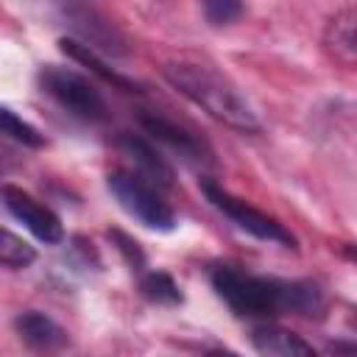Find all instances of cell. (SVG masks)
Returning <instances> with one entry per match:
<instances>
[{
    "label": "cell",
    "mask_w": 357,
    "mask_h": 357,
    "mask_svg": "<svg viewBox=\"0 0 357 357\" xmlns=\"http://www.w3.org/2000/svg\"><path fill=\"white\" fill-rule=\"evenodd\" d=\"M215 293L237 312L251 318H273L282 312L318 315L324 310V293L312 282L257 276L237 265H215L209 271Z\"/></svg>",
    "instance_id": "cell-1"
},
{
    "label": "cell",
    "mask_w": 357,
    "mask_h": 357,
    "mask_svg": "<svg viewBox=\"0 0 357 357\" xmlns=\"http://www.w3.org/2000/svg\"><path fill=\"white\" fill-rule=\"evenodd\" d=\"M162 73L173 89H178L184 98H190L195 106H201L215 120H220L237 131H245V134L259 131V120H257V112L251 109V103L212 64L176 59V61H167L162 67Z\"/></svg>",
    "instance_id": "cell-2"
},
{
    "label": "cell",
    "mask_w": 357,
    "mask_h": 357,
    "mask_svg": "<svg viewBox=\"0 0 357 357\" xmlns=\"http://www.w3.org/2000/svg\"><path fill=\"white\" fill-rule=\"evenodd\" d=\"M39 84L45 89V95H50L64 112H70L78 120L86 123H103L109 117V106L100 95V89H95V84L61 64H45L39 70Z\"/></svg>",
    "instance_id": "cell-3"
},
{
    "label": "cell",
    "mask_w": 357,
    "mask_h": 357,
    "mask_svg": "<svg viewBox=\"0 0 357 357\" xmlns=\"http://www.w3.org/2000/svg\"><path fill=\"white\" fill-rule=\"evenodd\" d=\"M109 192L114 195V201L142 226L153 229V231H170L176 229V212L173 206L162 198L159 187L139 178L131 170H114L106 178Z\"/></svg>",
    "instance_id": "cell-4"
},
{
    "label": "cell",
    "mask_w": 357,
    "mask_h": 357,
    "mask_svg": "<svg viewBox=\"0 0 357 357\" xmlns=\"http://www.w3.org/2000/svg\"><path fill=\"white\" fill-rule=\"evenodd\" d=\"M201 190H204V195H206V201L218 209V212H223L234 226H240L243 231H248V234H254V237H259V240H268V243H279V245H287V248H293L296 245V237L276 220V218H271V215H265V212H259L257 206H251L248 201H243V198H237V195H231L229 190H223V187H218L215 181H209V178H204L201 181Z\"/></svg>",
    "instance_id": "cell-5"
},
{
    "label": "cell",
    "mask_w": 357,
    "mask_h": 357,
    "mask_svg": "<svg viewBox=\"0 0 357 357\" xmlns=\"http://www.w3.org/2000/svg\"><path fill=\"white\" fill-rule=\"evenodd\" d=\"M3 204H6L8 215L17 218L33 237H39L42 243H61L64 229H61L59 215L50 206L39 204L31 192H25L14 184H6L3 187Z\"/></svg>",
    "instance_id": "cell-6"
},
{
    "label": "cell",
    "mask_w": 357,
    "mask_h": 357,
    "mask_svg": "<svg viewBox=\"0 0 357 357\" xmlns=\"http://www.w3.org/2000/svg\"><path fill=\"white\" fill-rule=\"evenodd\" d=\"M139 120H142V128H145L153 139H159V142H165L167 148L178 151L187 162H209V145H206L204 137H201L198 131H192L190 126L176 123L173 117H167V114H162V112H142Z\"/></svg>",
    "instance_id": "cell-7"
},
{
    "label": "cell",
    "mask_w": 357,
    "mask_h": 357,
    "mask_svg": "<svg viewBox=\"0 0 357 357\" xmlns=\"http://www.w3.org/2000/svg\"><path fill=\"white\" fill-rule=\"evenodd\" d=\"M64 17L70 20L73 31L84 39L86 47H100L106 53H126V39L120 36V31L98 11L89 6H67Z\"/></svg>",
    "instance_id": "cell-8"
},
{
    "label": "cell",
    "mask_w": 357,
    "mask_h": 357,
    "mask_svg": "<svg viewBox=\"0 0 357 357\" xmlns=\"http://www.w3.org/2000/svg\"><path fill=\"white\" fill-rule=\"evenodd\" d=\"M14 329H17L20 340H22L31 351H36V354H42V357H53V354L64 351V346H67V332H64L50 315L39 312V310H25V312H20V315L14 318Z\"/></svg>",
    "instance_id": "cell-9"
},
{
    "label": "cell",
    "mask_w": 357,
    "mask_h": 357,
    "mask_svg": "<svg viewBox=\"0 0 357 357\" xmlns=\"http://www.w3.org/2000/svg\"><path fill=\"white\" fill-rule=\"evenodd\" d=\"M324 53L343 67H357V8H343L324 28Z\"/></svg>",
    "instance_id": "cell-10"
},
{
    "label": "cell",
    "mask_w": 357,
    "mask_h": 357,
    "mask_svg": "<svg viewBox=\"0 0 357 357\" xmlns=\"http://www.w3.org/2000/svg\"><path fill=\"white\" fill-rule=\"evenodd\" d=\"M120 151H123V156H128V162H131L128 170L137 173L139 178L156 184L159 190L173 184V170H170V165H167L165 156H162L153 145H148L145 139H139V137H134V134H126V137L120 139Z\"/></svg>",
    "instance_id": "cell-11"
},
{
    "label": "cell",
    "mask_w": 357,
    "mask_h": 357,
    "mask_svg": "<svg viewBox=\"0 0 357 357\" xmlns=\"http://www.w3.org/2000/svg\"><path fill=\"white\" fill-rule=\"evenodd\" d=\"M251 340L262 357H318V351L296 332L273 324H259L251 332Z\"/></svg>",
    "instance_id": "cell-12"
},
{
    "label": "cell",
    "mask_w": 357,
    "mask_h": 357,
    "mask_svg": "<svg viewBox=\"0 0 357 357\" xmlns=\"http://www.w3.org/2000/svg\"><path fill=\"white\" fill-rule=\"evenodd\" d=\"M61 45V50L70 56V59H75L78 64H84V67H89L95 75H100L106 84H112V86H120V89H126V92H134L137 89V84H131L126 75H120L117 70H112L103 59H98V53L92 50V47H86L84 42H75V39H61L59 42Z\"/></svg>",
    "instance_id": "cell-13"
},
{
    "label": "cell",
    "mask_w": 357,
    "mask_h": 357,
    "mask_svg": "<svg viewBox=\"0 0 357 357\" xmlns=\"http://www.w3.org/2000/svg\"><path fill=\"white\" fill-rule=\"evenodd\" d=\"M139 287H142V296L151 298V301H156V304H178L181 301L178 284L167 273H162V271L145 273L142 282H139Z\"/></svg>",
    "instance_id": "cell-14"
},
{
    "label": "cell",
    "mask_w": 357,
    "mask_h": 357,
    "mask_svg": "<svg viewBox=\"0 0 357 357\" xmlns=\"http://www.w3.org/2000/svg\"><path fill=\"white\" fill-rule=\"evenodd\" d=\"M0 259H3L6 268H28L36 259V251L22 237H17L11 229H6L3 231V245H0Z\"/></svg>",
    "instance_id": "cell-15"
},
{
    "label": "cell",
    "mask_w": 357,
    "mask_h": 357,
    "mask_svg": "<svg viewBox=\"0 0 357 357\" xmlns=\"http://www.w3.org/2000/svg\"><path fill=\"white\" fill-rule=\"evenodd\" d=\"M0 123H3V131H6L11 139H17V142H22V145H28V148H42V145H45L42 134H39L31 123L20 120L8 106L0 109Z\"/></svg>",
    "instance_id": "cell-16"
},
{
    "label": "cell",
    "mask_w": 357,
    "mask_h": 357,
    "mask_svg": "<svg viewBox=\"0 0 357 357\" xmlns=\"http://www.w3.org/2000/svg\"><path fill=\"white\" fill-rule=\"evenodd\" d=\"M204 14L212 25H226L243 14V6L234 0H209V3H204Z\"/></svg>",
    "instance_id": "cell-17"
},
{
    "label": "cell",
    "mask_w": 357,
    "mask_h": 357,
    "mask_svg": "<svg viewBox=\"0 0 357 357\" xmlns=\"http://www.w3.org/2000/svg\"><path fill=\"white\" fill-rule=\"evenodd\" d=\"M112 237H114V240L120 243L117 248H120V251L126 254V259H128V262H131L134 268H142V262H145V257H142V251H139V245H137L134 240H128V237H126L123 231H112Z\"/></svg>",
    "instance_id": "cell-18"
},
{
    "label": "cell",
    "mask_w": 357,
    "mask_h": 357,
    "mask_svg": "<svg viewBox=\"0 0 357 357\" xmlns=\"http://www.w3.org/2000/svg\"><path fill=\"white\" fill-rule=\"evenodd\" d=\"M204 357H240V354H234V351H229V349H212V351H206Z\"/></svg>",
    "instance_id": "cell-19"
},
{
    "label": "cell",
    "mask_w": 357,
    "mask_h": 357,
    "mask_svg": "<svg viewBox=\"0 0 357 357\" xmlns=\"http://www.w3.org/2000/svg\"><path fill=\"white\" fill-rule=\"evenodd\" d=\"M343 251H346V257H349V259H354V262H357V248H354V245H346Z\"/></svg>",
    "instance_id": "cell-20"
}]
</instances>
